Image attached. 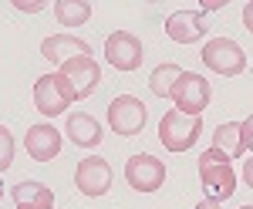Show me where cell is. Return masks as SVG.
<instances>
[{
  "instance_id": "obj_1",
  "label": "cell",
  "mask_w": 253,
  "mask_h": 209,
  "mask_svg": "<svg viewBox=\"0 0 253 209\" xmlns=\"http://www.w3.org/2000/svg\"><path fill=\"white\" fill-rule=\"evenodd\" d=\"M54 81H58V91L68 98V105H71V101L88 98L98 88V81H101V68H98V61L91 54H81V57L64 61L58 71H54Z\"/></svg>"
},
{
  "instance_id": "obj_2",
  "label": "cell",
  "mask_w": 253,
  "mask_h": 209,
  "mask_svg": "<svg viewBox=\"0 0 253 209\" xmlns=\"http://www.w3.org/2000/svg\"><path fill=\"white\" fill-rule=\"evenodd\" d=\"M199 182L206 189V199L226 203L236 192V172L230 166V155L213 149V145L206 152H199Z\"/></svg>"
},
{
  "instance_id": "obj_3",
  "label": "cell",
  "mask_w": 253,
  "mask_h": 209,
  "mask_svg": "<svg viewBox=\"0 0 253 209\" xmlns=\"http://www.w3.org/2000/svg\"><path fill=\"white\" fill-rule=\"evenodd\" d=\"M199 132H203V118L182 115V112H175V108L166 112L162 122H159V142L169 152H189L199 142Z\"/></svg>"
},
{
  "instance_id": "obj_4",
  "label": "cell",
  "mask_w": 253,
  "mask_h": 209,
  "mask_svg": "<svg viewBox=\"0 0 253 209\" xmlns=\"http://www.w3.org/2000/svg\"><path fill=\"white\" fill-rule=\"evenodd\" d=\"M172 105L175 112L182 115H193V118H203L206 112V105H210V98H213V88H210V81L203 75H193V71H182L179 81H175L172 88Z\"/></svg>"
},
{
  "instance_id": "obj_5",
  "label": "cell",
  "mask_w": 253,
  "mask_h": 209,
  "mask_svg": "<svg viewBox=\"0 0 253 209\" xmlns=\"http://www.w3.org/2000/svg\"><path fill=\"white\" fill-rule=\"evenodd\" d=\"M203 64L213 75L236 78V75H243V68H247V54H243V47L233 38H213V41H206V47H203Z\"/></svg>"
},
{
  "instance_id": "obj_6",
  "label": "cell",
  "mask_w": 253,
  "mask_h": 209,
  "mask_svg": "<svg viewBox=\"0 0 253 209\" xmlns=\"http://www.w3.org/2000/svg\"><path fill=\"white\" fill-rule=\"evenodd\" d=\"M145 118H149V108L135 95H118L115 101H108V128L115 135H125V138L138 135L145 128Z\"/></svg>"
},
{
  "instance_id": "obj_7",
  "label": "cell",
  "mask_w": 253,
  "mask_h": 209,
  "mask_svg": "<svg viewBox=\"0 0 253 209\" xmlns=\"http://www.w3.org/2000/svg\"><path fill=\"white\" fill-rule=\"evenodd\" d=\"M125 182L135 192H159L166 182V162L149 152H138L125 162Z\"/></svg>"
},
{
  "instance_id": "obj_8",
  "label": "cell",
  "mask_w": 253,
  "mask_h": 209,
  "mask_svg": "<svg viewBox=\"0 0 253 209\" xmlns=\"http://www.w3.org/2000/svg\"><path fill=\"white\" fill-rule=\"evenodd\" d=\"M75 186H78L81 196L88 199H98L112 189V166L101 159V155H84L75 169Z\"/></svg>"
},
{
  "instance_id": "obj_9",
  "label": "cell",
  "mask_w": 253,
  "mask_h": 209,
  "mask_svg": "<svg viewBox=\"0 0 253 209\" xmlns=\"http://www.w3.org/2000/svg\"><path fill=\"white\" fill-rule=\"evenodd\" d=\"M142 41L135 34H128V31H115V34H108L105 41V61L118 68V71H135L138 64H142Z\"/></svg>"
},
{
  "instance_id": "obj_10",
  "label": "cell",
  "mask_w": 253,
  "mask_h": 209,
  "mask_svg": "<svg viewBox=\"0 0 253 209\" xmlns=\"http://www.w3.org/2000/svg\"><path fill=\"white\" fill-rule=\"evenodd\" d=\"M61 145H64L61 132L54 125H47V122L31 125L27 135H24V149H27V155H31L34 162H51V159L61 152Z\"/></svg>"
},
{
  "instance_id": "obj_11",
  "label": "cell",
  "mask_w": 253,
  "mask_h": 209,
  "mask_svg": "<svg viewBox=\"0 0 253 209\" xmlns=\"http://www.w3.org/2000/svg\"><path fill=\"white\" fill-rule=\"evenodd\" d=\"M206 31H210V20L203 10H175L166 20V34L175 44H196L199 38H206Z\"/></svg>"
},
{
  "instance_id": "obj_12",
  "label": "cell",
  "mask_w": 253,
  "mask_h": 209,
  "mask_svg": "<svg viewBox=\"0 0 253 209\" xmlns=\"http://www.w3.org/2000/svg\"><path fill=\"white\" fill-rule=\"evenodd\" d=\"M64 135H68V142L71 145H78V149H95L101 145V125H98L95 115L88 112H71L68 115V122H64Z\"/></svg>"
},
{
  "instance_id": "obj_13",
  "label": "cell",
  "mask_w": 253,
  "mask_h": 209,
  "mask_svg": "<svg viewBox=\"0 0 253 209\" xmlns=\"http://www.w3.org/2000/svg\"><path fill=\"white\" fill-rule=\"evenodd\" d=\"M213 149L226 152L230 159H236V155H250L253 152V138L247 135L243 122H223V125L213 132Z\"/></svg>"
},
{
  "instance_id": "obj_14",
  "label": "cell",
  "mask_w": 253,
  "mask_h": 209,
  "mask_svg": "<svg viewBox=\"0 0 253 209\" xmlns=\"http://www.w3.org/2000/svg\"><path fill=\"white\" fill-rule=\"evenodd\" d=\"M41 54L44 61H51V64H64V61H71V57H81V54H91V47H88V41L81 38H68V34H51V38L41 41Z\"/></svg>"
},
{
  "instance_id": "obj_15",
  "label": "cell",
  "mask_w": 253,
  "mask_h": 209,
  "mask_svg": "<svg viewBox=\"0 0 253 209\" xmlns=\"http://www.w3.org/2000/svg\"><path fill=\"white\" fill-rule=\"evenodd\" d=\"M34 105H38V112L47 115V118L64 115V108H68V98L58 91V81H54V75L38 78V84H34Z\"/></svg>"
},
{
  "instance_id": "obj_16",
  "label": "cell",
  "mask_w": 253,
  "mask_h": 209,
  "mask_svg": "<svg viewBox=\"0 0 253 209\" xmlns=\"http://www.w3.org/2000/svg\"><path fill=\"white\" fill-rule=\"evenodd\" d=\"M10 199L17 203V209H47V206H54V192L47 189L44 182H34V179L17 182V186L10 189Z\"/></svg>"
},
{
  "instance_id": "obj_17",
  "label": "cell",
  "mask_w": 253,
  "mask_h": 209,
  "mask_svg": "<svg viewBox=\"0 0 253 209\" xmlns=\"http://www.w3.org/2000/svg\"><path fill=\"white\" fill-rule=\"evenodd\" d=\"M54 17L64 27H81V24L91 20V3L88 0H58L54 3Z\"/></svg>"
},
{
  "instance_id": "obj_18",
  "label": "cell",
  "mask_w": 253,
  "mask_h": 209,
  "mask_svg": "<svg viewBox=\"0 0 253 209\" xmlns=\"http://www.w3.org/2000/svg\"><path fill=\"white\" fill-rule=\"evenodd\" d=\"M179 75H182V68L179 64H159L156 71L149 75V91L159 98H169L175 88V81H179Z\"/></svg>"
},
{
  "instance_id": "obj_19",
  "label": "cell",
  "mask_w": 253,
  "mask_h": 209,
  "mask_svg": "<svg viewBox=\"0 0 253 209\" xmlns=\"http://www.w3.org/2000/svg\"><path fill=\"white\" fill-rule=\"evenodd\" d=\"M14 135H10V128L7 125H0V172L10 169V162H14Z\"/></svg>"
},
{
  "instance_id": "obj_20",
  "label": "cell",
  "mask_w": 253,
  "mask_h": 209,
  "mask_svg": "<svg viewBox=\"0 0 253 209\" xmlns=\"http://www.w3.org/2000/svg\"><path fill=\"white\" fill-rule=\"evenodd\" d=\"M14 7H17V10H24V14H41V10L47 7V0H17Z\"/></svg>"
},
{
  "instance_id": "obj_21",
  "label": "cell",
  "mask_w": 253,
  "mask_h": 209,
  "mask_svg": "<svg viewBox=\"0 0 253 209\" xmlns=\"http://www.w3.org/2000/svg\"><path fill=\"white\" fill-rule=\"evenodd\" d=\"M243 27H247V31L253 34V0L247 3V7H243Z\"/></svg>"
},
{
  "instance_id": "obj_22",
  "label": "cell",
  "mask_w": 253,
  "mask_h": 209,
  "mask_svg": "<svg viewBox=\"0 0 253 209\" xmlns=\"http://www.w3.org/2000/svg\"><path fill=\"white\" fill-rule=\"evenodd\" d=\"M243 182H247V186L253 189V155L247 159V166H243Z\"/></svg>"
},
{
  "instance_id": "obj_23",
  "label": "cell",
  "mask_w": 253,
  "mask_h": 209,
  "mask_svg": "<svg viewBox=\"0 0 253 209\" xmlns=\"http://www.w3.org/2000/svg\"><path fill=\"white\" fill-rule=\"evenodd\" d=\"M196 209H223V203H213V199H203V203H196Z\"/></svg>"
},
{
  "instance_id": "obj_24",
  "label": "cell",
  "mask_w": 253,
  "mask_h": 209,
  "mask_svg": "<svg viewBox=\"0 0 253 209\" xmlns=\"http://www.w3.org/2000/svg\"><path fill=\"white\" fill-rule=\"evenodd\" d=\"M243 128H247V135L253 138V115H247V118H243Z\"/></svg>"
},
{
  "instance_id": "obj_25",
  "label": "cell",
  "mask_w": 253,
  "mask_h": 209,
  "mask_svg": "<svg viewBox=\"0 0 253 209\" xmlns=\"http://www.w3.org/2000/svg\"><path fill=\"white\" fill-rule=\"evenodd\" d=\"M0 203H3V182H0Z\"/></svg>"
},
{
  "instance_id": "obj_26",
  "label": "cell",
  "mask_w": 253,
  "mask_h": 209,
  "mask_svg": "<svg viewBox=\"0 0 253 209\" xmlns=\"http://www.w3.org/2000/svg\"><path fill=\"white\" fill-rule=\"evenodd\" d=\"M240 209H253V206H240Z\"/></svg>"
},
{
  "instance_id": "obj_27",
  "label": "cell",
  "mask_w": 253,
  "mask_h": 209,
  "mask_svg": "<svg viewBox=\"0 0 253 209\" xmlns=\"http://www.w3.org/2000/svg\"><path fill=\"white\" fill-rule=\"evenodd\" d=\"M47 209H54V206H47Z\"/></svg>"
}]
</instances>
